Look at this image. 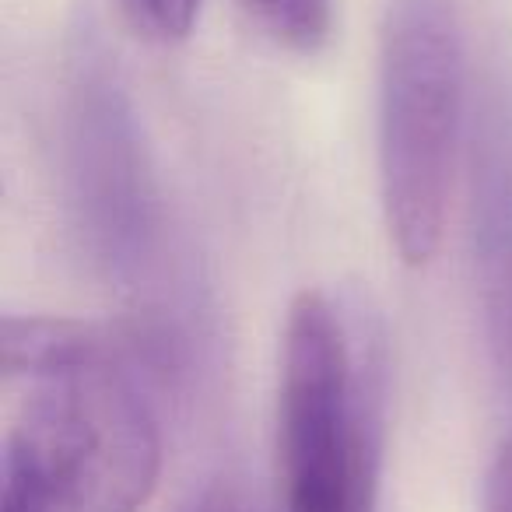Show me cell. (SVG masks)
I'll return each instance as SVG.
<instances>
[{"label":"cell","mask_w":512,"mask_h":512,"mask_svg":"<svg viewBox=\"0 0 512 512\" xmlns=\"http://www.w3.org/2000/svg\"><path fill=\"white\" fill-rule=\"evenodd\" d=\"M246 8L295 53H316L334 29V0H246Z\"/></svg>","instance_id":"8992f818"},{"label":"cell","mask_w":512,"mask_h":512,"mask_svg":"<svg viewBox=\"0 0 512 512\" xmlns=\"http://www.w3.org/2000/svg\"><path fill=\"white\" fill-rule=\"evenodd\" d=\"M123 15L155 43H179L193 32L200 0H120Z\"/></svg>","instance_id":"52a82bcc"},{"label":"cell","mask_w":512,"mask_h":512,"mask_svg":"<svg viewBox=\"0 0 512 512\" xmlns=\"http://www.w3.org/2000/svg\"><path fill=\"white\" fill-rule=\"evenodd\" d=\"M491 337L498 365L512 386V249L491 267Z\"/></svg>","instance_id":"ba28073f"},{"label":"cell","mask_w":512,"mask_h":512,"mask_svg":"<svg viewBox=\"0 0 512 512\" xmlns=\"http://www.w3.org/2000/svg\"><path fill=\"white\" fill-rule=\"evenodd\" d=\"M481 512H512V435L502 439L495 460L484 477Z\"/></svg>","instance_id":"9c48e42d"},{"label":"cell","mask_w":512,"mask_h":512,"mask_svg":"<svg viewBox=\"0 0 512 512\" xmlns=\"http://www.w3.org/2000/svg\"><path fill=\"white\" fill-rule=\"evenodd\" d=\"M323 292L292 302L278 372L281 512H376L383 383L369 344Z\"/></svg>","instance_id":"3957f363"},{"label":"cell","mask_w":512,"mask_h":512,"mask_svg":"<svg viewBox=\"0 0 512 512\" xmlns=\"http://www.w3.org/2000/svg\"><path fill=\"white\" fill-rule=\"evenodd\" d=\"M474 246L484 267L512 249V95L495 85L474 130Z\"/></svg>","instance_id":"5b68a950"},{"label":"cell","mask_w":512,"mask_h":512,"mask_svg":"<svg viewBox=\"0 0 512 512\" xmlns=\"http://www.w3.org/2000/svg\"><path fill=\"white\" fill-rule=\"evenodd\" d=\"M15 393L0 512H141L162 474L158 358L130 323L4 320Z\"/></svg>","instance_id":"6da1fadb"},{"label":"cell","mask_w":512,"mask_h":512,"mask_svg":"<svg viewBox=\"0 0 512 512\" xmlns=\"http://www.w3.org/2000/svg\"><path fill=\"white\" fill-rule=\"evenodd\" d=\"M179 512H249V502L242 498V491L235 484H207L204 491L190 498L186 505H179Z\"/></svg>","instance_id":"30bf717a"},{"label":"cell","mask_w":512,"mask_h":512,"mask_svg":"<svg viewBox=\"0 0 512 512\" xmlns=\"http://www.w3.org/2000/svg\"><path fill=\"white\" fill-rule=\"evenodd\" d=\"M57 165L67 232L88 271L137 302L130 323L193 341L148 141L116 53L92 18H81L64 46Z\"/></svg>","instance_id":"7a4b0ae2"},{"label":"cell","mask_w":512,"mask_h":512,"mask_svg":"<svg viewBox=\"0 0 512 512\" xmlns=\"http://www.w3.org/2000/svg\"><path fill=\"white\" fill-rule=\"evenodd\" d=\"M467 99L456 0H386L379 53V186L390 239L421 267L442 242Z\"/></svg>","instance_id":"277c9868"}]
</instances>
